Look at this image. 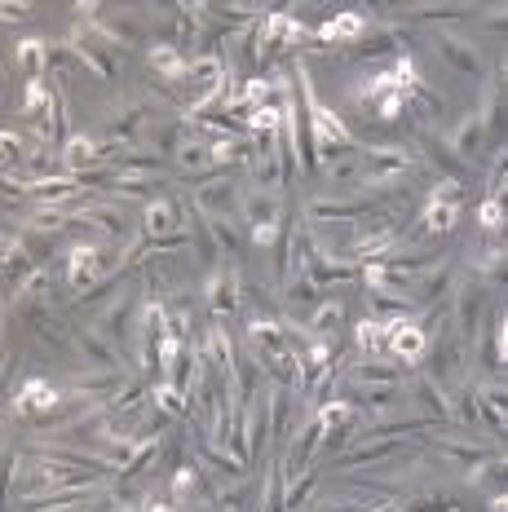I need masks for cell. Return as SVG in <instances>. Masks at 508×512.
Segmentation results:
<instances>
[{
    "label": "cell",
    "instance_id": "9",
    "mask_svg": "<svg viewBox=\"0 0 508 512\" xmlns=\"http://www.w3.org/2000/svg\"><path fill=\"white\" fill-rule=\"evenodd\" d=\"M416 142H420V164H425V168L442 173L447 181H464V177H469V164H464V159L455 155V146H451V137H447V133L416 124Z\"/></svg>",
    "mask_w": 508,
    "mask_h": 512
},
{
    "label": "cell",
    "instance_id": "16",
    "mask_svg": "<svg viewBox=\"0 0 508 512\" xmlns=\"http://www.w3.org/2000/svg\"><path fill=\"white\" fill-rule=\"evenodd\" d=\"M407 53V36H402V27H394V23H376L372 31H367L363 40L354 45V58L358 62H376V58H402Z\"/></svg>",
    "mask_w": 508,
    "mask_h": 512
},
{
    "label": "cell",
    "instance_id": "38",
    "mask_svg": "<svg viewBox=\"0 0 508 512\" xmlns=\"http://www.w3.org/2000/svg\"><path fill=\"white\" fill-rule=\"evenodd\" d=\"M482 23H486V31L504 36V31H508V5H491V9H482Z\"/></svg>",
    "mask_w": 508,
    "mask_h": 512
},
{
    "label": "cell",
    "instance_id": "26",
    "mask_svg": "<svg viewBox=\"0 0 508 512\" xmlns=\"http://www.w3.org/2000/svg\"><path fill=\"white\" fill-rule=\"evenodd\" d=\"M54 84H49L45 76L40 80H27L23 84V98H18V115L31 124H45V115H49V106H54Z\"/></svg>",
    "mask_w": 508,
    "mask_h": 512
},
{
    "label": "cell",
    "instance_id": "31",
    "mask_svg": "<svg viewBox=\"0 0 508 512\" xmlns=\"http://www.w3.org/2000/svg\"><path fill=\"white\" fill-rule=\"evenodd\" d=\"M310 336L314 340H341V327H345V305L341 301H323L319 309L310 314Z\"/></svg>",
    "mask_w": 508,
    "mask_h": 512
},
{
    "label": "cell",
    "instance_id": "15",
    "mask_svg": "<svg viewBox=\"0 0 508 512\" xmlns=\"http://www.w3.org/2000/svg\"><path fill=\"white\" fill-rule=\"evenodd\" d=\"M433 45H438V53L447 58L451 71H460V76H469V80H482V76H486L482 49H473L464 36H451V31H433Z\"/></svg>",
    "mask_w": 508,
    "mask_h": 512
},
{
    "label": "cell",
    "instance_id": "37",
    "mask_svg": "<svg viewBox=\"0 0 508 512\" xmlns=\"http://www.w3.org/2000/svg\"><path fill=\"white\" fill-rule=\"evenodd\" d=\"M314 486H319V464L305 468V473H296V477H288V508L301 512L305 504H310V490Z\"/></svg>",
    "mask_w": 508,
    "mask_h": 512
},
{
    "label": "cell",
    "instance_id": "25",
    "mask_svg": "<svg viewBox=\"0 0 508 512\" xmlns=\"http://www.w3.org/2000/svg\"><path fill=\"white\" fill-rule=\"evenodd\" d=\"M62 164H67V173H89V168H102V142L89 133H76L67 146H62Z\"/></svg>",
    "mask_w": 508,
    "mask_h": 512
},
{
    "label": "cell",
    "instance_id": "21",
    "mask_svg": "<svg viewBox=\"0 0 508 512\" xmlns=\"http://www.w3.org/2000/svg\"><path fill=\"white\" fill-rule=\"evenodd\" d=\"M455 279H460V274H455L451 265H438V270L425 274V279L416 283V292H411V305H416V309H442V301L455 296Z\"/></svg>",
    "mask_w": 508,
    "mask_h": 512
},
{
    "label": "cell",
    "instance_id": "17",
    "mask_svg": "<svg viewBox=\"0 0 508 512\" xmlns=\"http://www.w3.org/2000/svg\"><path fill=\"white\" fill-rule=\"evenodd\" d=\"M243 340H248V349H252V354H257L261 362H266V358H279V354H288V349H292L283 318H252L248 332H243Z\"/></svg>",
    "mask_w": 508,
    "mask_h": 512
},
{
    "label": "cell",
    "instance_id": "33",
    "mask_svg": "<svg viewBox=\"0 0 508 512\" xmlns=\"http://www.w3.org/2000/svg\"><path fill=\"white\" fill-rule=\"evenodd\" d=\"M199 486H204V477H199V468H195V464H182L173 477H168V490H164V495L173 499L177 508H186V504H195Z\"/></svg>",
    "mask_w": 508,
    "mask_h": 512
},
{
    "label": "cell",
    "instance_id": "19",
    "mask_svg": "<svg viewBox=\"0 0 508 512\" xmlns=\"http://www.w3.org/2000/svg\"><path fill=\"white\" fill-rule=\"evenodd\" d=\"M151 124H155V106L151 102H124V106H115V111L107 115V137L111 142H129L133 146V137L146 133Z\"/></svg>",
    "mask_w": 508,
    "mask_h": 512
},
{
    "label": "cell",
    "instance_id": "12",
    "mask_svg": "<svg viewBox=\"0 0 508 512\" xmlns=\"http://www.w3.org/2000/svg\"><path fill=\"white\" fill-rule=\"evenodd\" d=\"M429 345H433V336L416 323V318H398V323H389V354H394V362H402V367H425Z\"/></svg>",
    "mask_w": 508,
    "mask_h": 512
},
{
    "label": "cell",
    "instance_id": "10",
    "mask_svg": "<svg viewBox=\"0 0 508 512\" xmlns=\"http://www.w3.org/2000/svg\"><path fill=\"white\" fill-rule=\"evenodd\" d=\"M71 340H76L80 354L89 358L98 371H133V358L120 354V349H115V340L102 336V327H93V323H71Z\"/></svg>",
    "mask_w": 508,
    "mask_h": 512
},
{
    "label": "cell",
    "instance_id": "5",
    "mask_svg": "<svg viewBox=\"0 0 508 512\" xmlns=\"http://www.w3.org/2000/svg\"><path fill=\"white\" fill-rule=\"evenodd\" d=\"M469 199V190H464V181H433V190L425 195V204H420V230L433 234V239H442V234H451L460 226V204Z\"/></svg>",
    "mask_w": 508,
    "mask_h": 512
},
{
    "label": "cell",
    "instance_id": "4",
    "mask_svg": "<svg viewBox=\"0 0 508 512\" xmlns=\"http://www.w3.org/2000/svg\"><path fill=\"white\" fill-rule=\"evenodd\" d=\"M358 168H363V186H402L411 177V168H425V164H416V155L402 151V146L367 142L358 151Z\"/></svg>",
    "mask_w": 508,
    "mask_h": 512
},
{
    "label": "cell",
    "instance_id": "29",
    "mask_svg": "<svg viewBox=\"0 0 508 512\" xmlns=\"http://www.w3.org/2000/svg\"><path fill=\"white\" fill-rule=\"evenodd\" d=\"M354 345H358V358H385L389 354V323L363 318V323L354 327Z\"/></svg>",
    "mask_w": 508,
    "mask_h": 512
},
{
    "label": "cell",
    "instance_id": "39",
    "mask_svg": "<svg viewBox=\"0 0 508 512\" xmlns=\"http://www.w3.org/2000/svg\"><path fill=\"white\" fill-rule=\"evenodd\" d=\"M495 345H500V362L508 367V309H504V318H500V332H495Z\"/></svg>",
    "mask_w": 508,
    "mask_h": 512
},
{
    "label": "cell",
    "instance_id": "13",
    "mask_svg": "<svg viewBox=\"0 0 508 512\" xmlns=\"http://www.w3.org/2000/svg\"><path fill=\"white\" fill-rule=\"evenodd\" d=\"M204 305L213 309L217 318H230L243 305V274L235 265H221L204 279Z\"/></svg>",
    "mask_w": 508,
    "mask_h": 512
},
{
    "label": "cell",
    "instance_id": "7",
    "mask_svg": "<svg viewBox=\"0 0 508 512\" xmlns=\"http://www.w3.org/2000/svg\"><path fill=\"white\" fill-rule=\"evenodd\" d=\"M186 199L182 195H155L142 208V239L146 243H168L173 234H186Z\"/></svg>",
    "mask_w": 508,
    "mask_h": 512
},
{
    "label": "cell",
    "instance_id": "41",
    "mask_svg": "<svg viewBox=\"0 0 508 512\" xmlns=\"http://www.w3.org/2000/svg\"><path fill=\"white\" fill-rule=\"evenodd\" d=\"M500 84H508V58L500 62Z\"/></svg>",
    "mask_w": 508,
    "mask_h": 512
},
{
    "label": "cell",
    "instance_id": "40",
    "mask_svg": "<svg viewBox=\"0 0 508 512\" xmlns=\"http://www.w3.org/2000/svg\"><path fill=\"white\" fill-rule=\"evenodd\" d=\"M486 512H508V490H500V495H491V504H486Z\"/></svg>",
    "mask_w": 508,
    "mask_h": 512
},
{
    "label": "cell",
    "instance_id": "20",
    "mask_svg": "<svg viewBox=\"0 0 508 512\" xmlns=\"http://www.w3.org/2000/svg\"><path fill=\"white\" fill-rule=\"evenodd\" d=\"M451 146H455V155L464 159V164H478V159L486 155V120H482V111H469V115H460V120L451 124Z\"/></svg>",
    "mask_w": 508,
    "mask_h": 512
},
{
    "label": "cell",
    "instance_id": "30",
    "mask_svg": "<svg viewBox=\"0 0 508 512\" xmlns=\"http://www.w3.org/2000/svg\"><path fill=\"white\" fill-rule=\"evenodd\" d=\"M319 296H323V292H319V287H314L310 279H305V274H292V279L283 283V305L296 309V314H305V323H310V314L323 305Z\"/></svg>",
    "mask_w": 508,
    "mask_h": 512
},
{
    "label": "cell",
    "instance_id": "22",
    "mask_svg": "<svg viewBox=\"0 0 508 512\" xmlns=\"http://www.w3.org/2000/svg\"><path fill=\"white\" fill-rule=\"evenodd\" d=\"M146 67H151L160 80L182 84V80H190V53H182L177 45H168V40H160V45L146 49Z\"/></svg>",
    "mask_w": 508,
    "mask_h": 512
},
{
    "label": "cell",
    "instance_id": "6",
    "mask_svg": "<svg viewBox=\"0 0 508 512\" xmlns=\"http://www.w3.org/2000/svg\"><path fill=\"white\" fill-rule=\"evenodd\" d=\"M464 349H469V340L455 332L451 323H442L438 336H433V345H429L425 376H433L438 384H447V389L464 384V371H469V354H464Z\"/></svg>",
    "mask_w": 508,
    "mask_h": 512
},
{
    "label": "cell",
    "instance_id": "1",
    "mask_svg": "<svg viewBox=\"0 0 508 512\" xmlns=\"http://www.w3.org/2000/svg\"><path fill=\"white\" fill-rule=\"evenodd\" d=\"M491 292L495 287L486 283V274L478 265H469V270H460V279H455V296H451V327L460 332L464 340H478L482 336V309L491 305Z\"/></svg>",
    "mask_w": 508,
    "mask_h": 512
},
{
    "label": "cell",
    "instance_id": "23",
    "mask_svg": "<svg viewBox=\"0 0 508 512\" xmlns=\"http://www.w3.org/2000/svg\"><path fill=\"white\" fill-rule=\"evenodd\" d=\"M186 234H190V252H195L199 270H204V274H213V265H217L226 252L217 248L213 226H208V217H204V212H190V230H186Z\"/></svg>",
    "mask_w": 508,
    "mask_h": 512
},
{
    "label": "cell",
    "instance_id": "3",
    "mask_svg": "<svg viewBox=\"0 0 508 512\" xmlns=\"http://www.w3.org/2000/svg\"><path fill=\"white\" fill-rule=\"evenodd\" d=\"M67 407V389H58L54 380H45V376H27L23 384H18V393H14V407H9V424L14 420H31V424H40L45 429L54 415Z\"/></svg>",
    "mask_w": 508,
    "mask_h": 512
},
{
    "label": "cell",
    "instance_id": "34",
    "mask_svg": "<svg viewBox=\"0 0 508 512\" xmlns=\"http://www.w3.org/2000/svg\"><path fill=\"white\" fill-rule=\"evenodd\" d=\"M398 14H407V18H420V23H438V18H473V14H482V5H402Z\"/></svg>",
    "mask_w": 508,
    "mask_h": 512
},
{
    "label": "cell",
    "instance_id": "36",
    "mask_svg": "<svg viewBox=\"0 0 508 512\" xmlns=\"http://www.w3.org/2000/svg\"><path fill=\"white\" fill-rule=\"evenodd\" d=\"M478 226H482V234H491V239H500V234H504V226H508V212H504V204H500L495 195L478 199Z\"/></svg>",
    "mask_w": 508,
    "mask_h": 512
},
{
    "label": "cell",
    "instance_id": "8",
    "mask_svg": "<svg viewBox=\"0 0 508 512\" xmlns=\"http://www.w3.org/2000/svg\"><path fill=\"white\" fill-rule=\"evenodd\" d=\"M376 23H372V14L367 9H336L327 23L314 27V36H310V49H336V45H358V40L367 36Z\"/></svg>",
    "mask_w": 508,
    "mask_h": 512
},
{
    "label": "cell",
    "instance_id": "28",
    "mask_svg": "<svg viewBox=\"0 0 508 512\" xmlns=\"http://www.w3.org/2000/svg\"><path fill=\"white\" fill-rule=\"evenodd\" d=\"M14 67L23 71L27 80H40L49 71V45H45V40H36V36L18 40V45H14Z\"/></svg>",
    "mask_w": 508,
    "mask_h": 512
},
{
    "label": "cell",
    "instance_id": "14",
    "mask_svg": "<svg viewBox=\"0 0 508 512\" xmlns=\"http://www.w3.org/2000/svg\"><path fill=\"white\" fill-rule=\"evenodd\" d=\"M407 398H411V407H420L429 420H438V424L455 420L451 389H447V384H438L433 376H407Z\"/></svg>",
    "mask_w": 508,
    "mask_h": 512
},
{
    "label": "cell",
    "instance_id": "18",
    "mask_svg": "<svg viewBox=\"0 0 508 512\" xmlns=\"http://www.w3.org/2000/svg\"><path fill=\"white\" fill-rule=\"evenodd\" d=\"M239 217H243V226H248V230H257V226H279L288 212H283L279 195H270V190H257V186H248V181H243Z\"/></svg>",
    "mask_w": 508,
    "mask_h": 512
},
{
    "label": "cell",
    "instance_id": "11",
    "mask_svg": "<svg viewBox=\"0 0 508 512\" xmlns=\"http://www.w3.org/2000/svg\"><path fill=\"white\" fill-rule=\"evenodd\" d=\"M239 199H243L239 181L217 173V177H208L204 186H195L190 204H195V212H204V217H239Z\"/></svg>",
    "mask_w": 508,
    "mask_h": 512
},
{
    "label": "cell",
    "instance_id": "24",
    "mask_svg": "<svg viewBox=\"0 0 508 512\" xmlns=\"http://www.w3.org/2000/svg\"><path fill=\"white\" fill-rule=\"evenodd\" d=\"M345 371L354 384H407L402 362H385V358H354Z\"/></svg>",
    "mask_w": 508,
    "mask_h": 512
},
{
    "label": "cell",
    "instance_id": "32",
    "mask_svg": "<svg viewBox=\"0 0 508 512\" xmlns=\"http://www.w3.org/2000/svg\"><path fill=\"white\" fill-rule=\"evenodd\" d=\"M411 115H416V124H425V128H433L447 115V98H442L433 84H420L416 93H411Z\"/></svg>",
    "mask_w": 508,
    "mask_h": 512
},
{
    "label": "cell",
    "instance_id": "27",
    "mask_svg": "<svg viewBox=\"0 0 508 512\" xmlns=\"http://www.w3.org/2000/svg\"><path fill=\"white\" fill-rule=\"evenodd\" d=\"M151 402H155V411L160 415H168V420H190V393L177 389L173 380H155L151 384Z\"/></svg>",
    "mask_w": 508,
    "mask_h": 512
},
{
    "label": "cell",
    "instance_id": "2",
    "mask_svg": "<svg viewBox=\"0 0 508 512\" xmlns=\"http://www.w3.org/2000/svg\"><path fill=\"white\" fill-rule=\"evenodd\" d=\"M310 36L314 27H305L296 9H270L261 18V67H274V58H288L301 45L310 49Z\"/></svg>",
    "mask_w": 508,
    "mask_h": 512
},
{
    "label": "cell",
    "instance_id": "35",
    "mask_svg": "<svg viewBox=\"0 0 508 512\" xmlns=\"http://www.w3.org/2000/svg\"><path fill=\"white\" fill-rule=\"evenodd\" d=\"M208 226H213V239H217V248L226 256L243 252V234H248L243 217H208Z\"/></svg>",
    "mask_w": 508,
    "mask_h": 512
}]
</instances>
